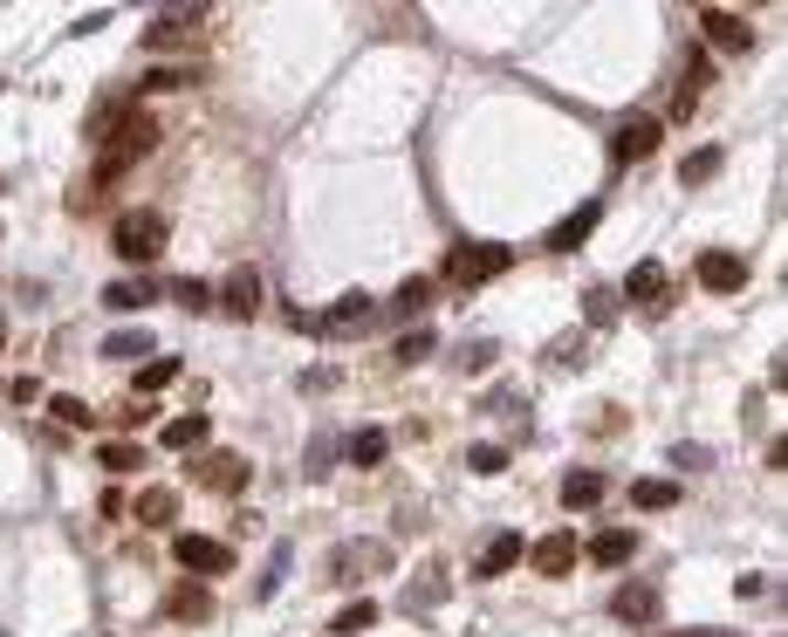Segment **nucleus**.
<instances>
[{
  "instance_id": "1",
  "label": "nucleus",
  "mask_w": 788,
  "mask_h": 637,
  "mask_svg": "<svg viewBox=\"0 0 788 637\" xmlns=\"http://www.w3.org/2000/svg\"><path fill=\"white\" fill-rule=\"evenodd\" d=\"M165 240H172L165 213H144V206H138V213H123L117 227H110V247L123 253V261H138V268H144V261H158V253H165Z\"/></svg>"
},
{
  "instance_id": "2",
  "label": "nucleus",
  "mask_w": 788,
  "mask_h": 637,
  "mask_svg": "<svg viewBox=\"0 0 788 637\" xmlns=\"http://www.w3.org/2000/svg\"><path fill=\"white\" fill-rule=\"evenodd\" d=\"M508 268H515V247H500V240H466L446 253V281H460V289H481V281L508 274Z\"/></svg>"
},
{
  "instance_id": "3",
  "label": "nucleus",
  "mask_w": 788,
  "mask_h": 637,
  "mask_svg": "<svg viewBox=\"0 0 788 637\" xmlns=\"http://www.w3.org/2000/svg\"><path fill=\"white\" fill-rule=\"evenodd\" d=\"M377 315V302H370V289H350V295H336L330 309H315V315H302V330H315V336H350V330H364Z\"/></svg>"
},
{
  "instance_id": "4",
  "label": "nucleus",
  "mask_w": 788,
  "mask_h": 637,
  "mask_svg": "<svg viewBox=\"0 0 788 637\" xmlns=\"http://www.w3.org/2000/svg\"><path fill=\"white\" fill-rule=\"evenodd\" d=\"M624 302L645 309V315H666V309L679 302V289H672V274L658 268V261H638V268L624 274Z\"/></svg>"
},
{
  "instance_id": "5",
  "label": "nucleus",
  "mask_w": 788,
  "mask_h": 637,
  "mask_svg": "<svg viewBox=\"0 0 788 637\" xmlns=\"http://www.w3.org/2000/svg\"><path fill=\"white\" fill-rule=\"evenodd\" d=\"M185 473H193V481H199L206 494H227V500L247 487V460H240V453H219V445L193 453V466H185Z\"/></svg>"
},
{
  "instance_id": "6",
  "label": "nucleus",
  "mask_w": 788,
  "mask_h": 637,
  "mask_svg": "<svg viewBox=\"0 0 788 637\" xmlns=\"http://www.w3.org/2000/svg\"><path fill=\"white\" fill-rule=\"evenodd\" d=\"M692 281L713 289V295H741L747 289V261L727 253V247H706V253H692Z\"/></svg>"
},
{
  "instance_id": "7",
  "label": "nucleus",
  "mask_w": 788,
  "mask_h": 637,
  "mask_svg": "<svg viewBox=\"0 0 788 637\" xmlns=\"http://www.w3.org/2000/svg\"><path fill=\"white\" fill-rule=\"evenodd\" d=\"M172 555H179L185 576H227V569H234L227 541H213V535H179V541H172Z\"/></svg>"
},
{
  "instance_id": "8",
  "label": "nucleus",
  "mask_w": 788,
  "mask_h": 637,
  "mask_svg": "<svg viewBox=\"0 0 788 637\" xmlns=\"http://www.w3.org/2000/svg\"><path fill=\"white\" fill-rule=\"evenodd\" d=\"M700 35L720 48V55H754V21L727 14V8H700Z\"/></svg>"
},
{
  "instance_id": "9",
  "label": "nucleus",
  "mask_w": 788,
  "mask_h": 637,
  "mask_svg": "<svg viewBox=\"0 0 788 637\" xmlns=\"http://www.w3.org/2000/svg\"><path fill=\"white\" fill-rule=\"evenodd\" d=\"M658 138H666V117H630L624 131L611 138V165H638V158L658 151Z\"/></svg>"
},
{
  "instance_id": "10",
  "label": "nucleus",
  "mask_w": 788,
  "mask_h": 637,
  "mask_svg": "<svg viewBox=\"0 0 788 637\" xmlns=\"http://www.w3.org/2000/svg\"><path fill=\"white\" fill-rule=\"evenodd\" d=\"M213 302L227 309L234 323H255V315H261V302H268V289H261V274H255V268H234V274H227V289H219Z\"/></svg>"
},
{
  "instance_id": "11",
  "label": "nucleus",
  "mask_w": 788,
  "mask_h": 637,
  "mask_svg": "<svg viewBox=\"0 0 788 637\" xmlns=\"http://www.w3.org/2000/svg\"><path fill=\"white\" fill-rule=\"evenodd\" d=\"M199 35H206V21H199V14H158V21L144 28V48L172 55V48H193Z\"/></svg>"
},
{
  "instance_id": "12",
  "label": "nucleus",
  "mask_w": 788,
  "mask_h": 637,
  "mask_svg": "<svg viewBox=\"0 0 788 637\" xmlns=\"http://www.w3.org/2000/svg\"><path fill=\"white\" fill-rule=\"evenodd\" d=\"M576 555H583V541H576L570 528H555V535H542V541H535V569H542L549 583H562V576H570V569H576Z\"/></svg>"
},
{
  "instance_id": "13",
  "label": "nucleus",
  "mask_w": 788,
  "mask_h": 637,
  "mask_svg": "<svg viewBox=\"0 0 788 637\" xmlns=\"http://www.w3.org/2000/svg\"><path fill=\"white\" fill-rule=\"evenodd\" d=\"M165 617H179V624H206V617H213V590H206L199 576L172 583V590H165Z\"/></svg>"
},
{
  "instance_id": "14",
  "label": "nucleus",
  "mask_w": 788,
  "mask_h": 637,
  "mask_svg": "<svg viewBox=\"0 0 788 637\" xmlns=\"http://www.w3.org/2000/svg\"><path fill=\"white\" fill-rule=\"evenodd\" d=\"M596 569H624L630 555H638V535L630 528H604V535H590V549H583Z\"/></svg>"
},
{
  "instance_id": "15",
  "label": "nucleus",
  "mask_w": 788,
  "mask_h": 637,
  "mask_svg": "<svg viewBox=\"0 0 788 637\" xmlns=\"http://www.w3.org/2000/svg\"><path fill=\"white\" fill-rule=\"evenodd\" d=\"M521 555H528V541H521L515 528H500V535L487 541V555H481V562H473V576H508V569H515Z\"/></svg>"
},
{
  "instance_id": "16",
  "label": "nucleus",
  "mask_w": 788,
  "mask_h": 637,
  "mask_svg": "<svg viewBox=\"0 0 788 637\" xmlns=\"http://www.w3.org/2000/svg\"><path fill=\"white\" fill-rule=\"evenodd\" d=\"M596 500H604V473H590V466L562 473V507H570V515H590Z\"/></svg>"
},
{
  "instance_id": "17",
  "label": "nucleus",
  "mask_w": 788,
  "mask_h": 637,
  "mask_svg": "<svg viewBox=\"0 0 788 637\" xmlns=\"http://www.w3.org/2000/svg\"><path fill=\"white\" fill-rule=\"evenodd\" d=\"M596 219H604V206H596V199H590V206H576V213H570V219H562V227L549 234V253H570V247H583V240L596 234Z\"/></svg>"
},
{
  "instance_id": "18",
  "label": "nucleus",
  "mask_w": 788,
  "mask_h": 637,
  "mask_svg": "<svg viewBox=\"0 0 788 637\" xmlns=\"http://www.w3.org/2000/svg\"><path fill=\"white\" fill-rule=\"evenodd\" d=\"M158 295H165V281H110V289H104V309L131 315V309H151Z\"/></svg>"
},
{
  "instance_id": "19",
  "label": "nucleus",
  "mask_w": 788,
  "mask_h": 637,
  "mask_svg": "<svg viewBox=\"0 0 788 637\" xmlns=\"http://www.w3.org/2000/svg\"><path fill=\"white\" fill-rule=\"evenodd\" d=\"M611 611H617V624H651L658 617V590L651 583H624Z\"/></svg>"
},
{
  "instance_id": "20",
  "label": "nucleus",
  "mask_w": 788,
  "mask_h": 637,
  "mask_svg": "<svg viewBox=\"0 0 788 637\" xmlns=\"http://www.w3.org/2000/svg\"><path fill=\"white\" fill-rule=\"evenodd\" d=\"M213 425H206V411H185V419H172L165 432H158V445H172V453H193V445H206Z\"/></svg>"
},
{
  "instance_id": "21",
  "label": "nucleus",
  "mask_w": 788,
  "mask_h": 637,
  "mask_svg": "<svg viewBox=\"0 0 788 637\" xmlns=\"http://www.w3.org/2000/svg\"><path fill=\"white\" fill-rule=\"evenodd\" d=\"M706 89H713V62H692L686 83H679V97H672V117H666V123H686V117H692V104H700Z\"/></svg>"
},
{
  "instance_id": "22",
  "label": "nucleus",
  "mask_w": 788,
  "mask_h": 637,
  "mask_svg": "<svg viewBox=\"0 0 788 637\" xmlns=\"http://www.w3.org/2000/svg\"><path fill=\"white\" fill-rule=\"evenodd\" d=\"M131 515H138L144 528H172V521H179V494H172V487H151V494H138Z\"/></svg>"
},
{
  "instance_id": "23",
  "label": "nucleus",
  "mask_w": 788,
  "mask_h": 637,
  "mask_svg": "<svg viewBox=\"0 0 788 637\" xmlns=\"http://www.w3.org/2000/svg\"><path fill=\"white\" fill-rule=\"evenodd\" d=\"M385 432H377V425H364V432H350V439H343V460H350V466H385Z\"/></svg>"
},
{
  "instance_id": "24",
  "label": "nucleus",
  "mask_w": 788,
  "mask_h": 637,
  "mask_svg": "<svg viewBox=\"0 0 788 637\" xmlns=\"http://www.w3.org/2000/svg\"><path fill=\"white\" fill-rule=\"evenodd\" d=\"M97 460H104V473H117V481H123V473H138V466H144V445H138V439H104V445H97Z\"/></svg>"
},
{
  "instance_id": "25",
  "label": "nucleus",
  "mask_w": 788,
  "mask_h": 637,
  "mask_svg": "<svg viewBox=\"0 0 788 637\" xmlns=\"http://www.w3.org/2000/svg\"><path fill=\"white\" fill-rule=\"evenodd\" d=\"M48 419H55L62 432H97V411H89L83 398H62V391L48 398Z\"/></svg>"
},
{
  "instance_id": "26",
  "label": "nucleus",
  "mask_w": 788,
  "mask_h": 637,
  "mask_svg": "<svg viewBox=\"0 0 788 637\" xmlns=\"http://www.w3.org/2000/svg\"><path fill=\"white\" fill-rule=\"evenodd\" d=\"M432 349H439V336H432V330H404V336L391 343V364H398V370H412V364H425V357H432Z\"/></svg>"
},
{
  "instance_id": "27",
  "label": "nucleus",
  "mask_w": 788,
  "mask_h": 637,
  "mask_svg": "<svg viewBox=\"0 0 788 637\" xmlns=\"http://www.w3.org/2000/svg\"><path fill=\"white\" fill-rule=\"evenodd\" d=\"M630 507H645V515H666V507H679V487H672V481H630Z\"/></svg>"
},
{
  "instance_id": "28",
  "label": "nucleus",
  "mask_w": 788,
  "mask_h": 637,
  "mask_svg": "<svg viewBox=\"0 0 788 637\" xmlns=\"http://www.w3.org/2000/svg\"><path fill=\"white\" fill-rule=\"evenodd\" d=\"M364 569H385V549H364V541H350V549H343V562L330 569V576H336V583H357Z\"/></svg>"
},
{
  "instance_id": "29",
  "label": "nucleus",
  "mask_w": 788,
  "mask_h": 637,
  "mask_svg": "<svg viewBox=\"0 0 788 637\" xmlns=\"http://www.w3.org/2000/svg\"><path fill=\"white\" fill-rule=\"evenodd\" d=\"M172 377H179V357H151V364L131 377V391H138V398H158V391L172 385Z\"/></svg>"
},
{
  "instance_id": "30",
  "label": "nucleus",
  "mask_w": 788,
  "mask_h": 637,
  "mask_svg": "<svg viewBox=\"0 0 788 637\" xmlns=\"http://www.w3.org/2000/svg\"><path fill=\"white\" fill-rule=\"evenodd\" d=\"M370 624H377V603H370V596H357V603H343V611L330 617V630H336V637H357V630H370Z\"/></svg>"
},
{
  "instance_id": "31",
  "label": "nucleus",
  "mask_w": 788,
  "mask_h": 637,
  "mask_svg": "<svg viewBox=\"0 0 788 637\" xmlns=\"http://www.w3.org/2000/svg\"><path fill=\"white\" fill-rule=\"evenodd\" d=\"M720 158H727V151H720V144H700V151H686V165H679V179H686V185H706V179L720 172Z\"/></svg>"
},
{
  "instance_id": "32",
  "label": "nucleus",
  "mask_w": 788,
  "mask_h": 637,
  "mask_svg": "<svg viewBox=\"0 0 788 637\" xmlns=\"http://www.w3.org/2000/svg\"><path fill=\"white\" fill-rule=\"evenodd\" d=\"M617 309H624L617 289H583V315H590L596 330H611V323H617Z\"/></svg>"
},
{
  "instance_id": "33",
  "label": "nucleus",
  "mask_w": 788,
  "mask_h": 637,
  "mask_svg": "<svg viewBox=\"0 0 788 637\" xmlns=\"http://www.w3.org/2000/svg\"><path fill=\"white\" fill-rule=\"evenodd\" d=\"M104 357H117V364L151 357V336H144V330H117V336H104Z\"/></svg>"
},
{
  "instance_id": "34",
  "label": "nucleus",
  "mask_w": 788,
  "mask_h": 637,
  "mask_svg": "<svg viewBox=\"0 0 788 637\" xmlns=\"http://www.w3.org/2000/svg\"><path fill=\"white\" fill-rule=\"evenodd\" d=\"M432 309V281L419 274V281H404V289L391 295V315H425Z\"/></svg>"
},
{
  "instance_id": "35",
  "label": "nucleus",
  "mask_w": 788,
  "mask_h": 637,
  "mask_svg": "<svg viewBox=\"0 0 788 637\" xmlns=\"http://www.w3.org/2000/svg\"><path fill=\"white\" fill-rule=\"evenodd\" d=\"M172 302H179V309H193V315L213 309V281H172Z\"/></svg>"
},
{
  "instance_id": "36",
  "label": "nucleus",
  "mask_w": 788,
  "mask_h": 637,
  "mask_svg": "<svg viewBox=\"0 0 788 637\" xmlns=\"http://www.w3.org/2000/svg\"><path fill=\"white\" fill-rule=\"evenodd\" d=\"M172 89H193V69H158V76H144V97H172Z\"/></svg>"
},
{
  "instance_id": "37",
  "label": "nucleus",
  "mask_w": 788,
  "mask_h": 637,
  "mask_svg": "<svg viewBox=\"0 0 788 637\" xmlns=\"http://www.w3.org/2000/svg\"><path fill=\"white\" fill-rule=\"evenodd\" d=\"M466 466H473V473H508V445H473Z\"/></svg>"
},
{
  "instance_id": "38",
  "label": "nucleus",
  "mask_w": 788,
  "mask_h": 637,
  "mask_svg": "<svg viewBox=\"0 0 788 637\" xmlns=\"http://www.w3.org/2000/svg\"><path fill=\"white\" fill-rule=\"evenodd\" d=\"M494 357H500V349H494V343H466V349H460V370H487Z\"/></svg>"
},
{
  "instance_id": "39",
  "label": "nucleus",
  "mask_w": 788,
  "mask_h": 637,
  "mask_svg": "<svg viewBox=\"0 0 788 637\" xmlns=\"http://www.w3.org/2000/svg\"><path fill=\"white\" fill-rule=\"evenodd\" d=\"M0 391H8V398H21V404H35V398H42V385H35V377H14V385H0Z\"/></svg>"
},
{
  "instance_id": "40",
  "label": "nucleus",
  "mask_w": 788,
  "mask_h": 637,
  "mask_svg": "<svg viewBox=\"0 0 788 637\" xmlns=\"http://www.w3.org/2000/svg\"><path fill=\"white\" fill-rule=\"evenodd\" d=\"M97 507H104V515H110V521H117V515H131V494H123V487H110V494H104V500H97Z\"/></svg>"
},
{
  "instance_id": "41",
  "label": "nucleus",
  "mask_w": 788,
  "mask_h": 637,
  "mask_svg": "<svg viewBox=\"0 0 788 637\" xmlns=\"http://www.w3.org/2000/svg\"><path fill=\"white\" fill-rule=\"evenodd\" d=\"M97 28H110V8H97V14H83V21L69 28V35H97Z\"/></svg>"
},
{
  "instance_id": "42",
  "label": "nucleus",
  "mask_w": 788,
  "mask_h": 637,
  "mask_svg": "<svg viewBox=\"0 0 788 637\" xmlns=\"http://www.w3.org/2000/svg\"><path fill=\"white\" fill-rule=\"evenodd\" d=\"M679 637H727V630H679Z\"/></svg>"
},
{
  "instance_id": "43",
  "label": "nucleus",
  "mask_w": 788,
  "mask_h": 637,
  "mask_svg": "<svg viewBox=\"0 0 788 637\" xmlns=\"http://www.w3.org/2000/svg\"><path fill=\"white\" fill-rule=\"evenodd\" d=\"M0 349H8V336H0Z\"/></svg>"
}]
</instances>
